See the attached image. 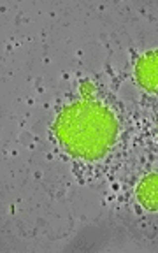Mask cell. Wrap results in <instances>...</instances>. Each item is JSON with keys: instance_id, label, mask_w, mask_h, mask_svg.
<instances>
[{"instance_id": "obj_1", "label": "cell", "mask_w": 158, "mask_h": 253, "mask_svg": "<svg viewBox=\"0 0 158 253\" xmlns=\"http://www.w3.org/2000/svg\"><path fill=\"white\" fill-rule=\"evenodd\" d=\"M55 132L69 155L95 162L116 142L118 120L106 104L83 97L60 113Z\"/></svg>"}, {"instance_id": "obj_3", "label": "cell", "mask_w": 158, "mask_h": 253, "mask_svg": "<svg viewBox=\"0 0 158 253\" xmlns=\"http://www.w3.org/2000/svg\"><path fill=\"white\" fill-rule=\"evenodd\" d=\"M137 199L148 210L158 211V172L148 174L137 186Z\"/></svg>"}, {"instance_id": "obj_2", "label": "cell", "mask_w": 158, "mask_h": 253, "mask_svg": "<svg viewBox=\"0 0 158 253\" xmlns=\"http://www.w3.org/2000/svg\"><path fill=\"white\" fill-rule=\"evenodd\" d=\"M135 76L142 88L158 91V51L146 53L135 65Z\"/></svg>"}]
</instances>
